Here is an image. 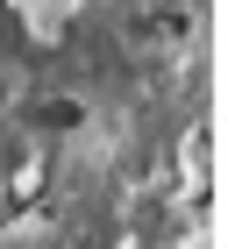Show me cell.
<instances>
[{"label":"cell","mask_w":228,"mask_h":249,"mask_svg":"<svg viewBox=\"0 0 228 249\" xmlns=\"http://www.w3.org/2000/svg\"><path fill=\"white\" fill-rule=\"evenodd\" d=\"M86 121V107H78L72 93H50V100H29V128H78Z\"/></svg>","instance_id":"cell-1"},{"label":"cell","mask_w":228,"mask_h":249,"mask_svg":"<svg viewBox=\"0 0 228 249\" xmlns=\"http://www.w3.org/2000/svg\"><path fill=\"white\" fill-rule=\"evenodd\" d=\"M129 43H186V15H135L129 21Z\"/></svg>","instance_id":"cell-2"},{"label":"cell","mask_w":228,"mask_h":249,"mask_svg":"<svg viewBox=\"0 0 228 249\" xmlns=\"http://www.w3.org/2000/svg\"><path fill=\"white\" fill-rule=\"evenodd\" d=\"M186 249H221V242H214V228H192V235H186Z\"/></svg>","instance_id":"cell-3"},{"label":"cell","mask_w":228,"mask_h":249,"mask_svg":"<svg viewBox=\"0 0 228 249\" xmlns=\"http://www.w3.org/2000/svg\"><path fill=\"white\" fill-rule=\"evenodd\" d=\"M15 7H36V0H15Z\"/></svg>","instance_id":"cell-4"}]
</instances>
